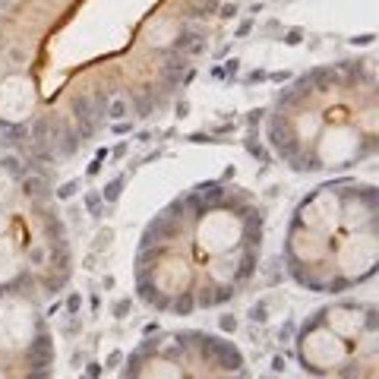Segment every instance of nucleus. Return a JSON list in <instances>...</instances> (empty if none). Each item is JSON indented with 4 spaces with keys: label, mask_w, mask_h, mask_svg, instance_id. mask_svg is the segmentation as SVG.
<instances>
[{
    "label": "nucleus",
    "mask_w": 379,
    "mask_h": 379,
    "mask_svg": "<svg viewBox=\"0 0 379 379\" xmlns=\"http://www.w3.org/2000/svg\"><path fill=\"white\" fill-rule=\"evenodd\" d=\"M262 234L265 215L250 190L196 183L145 224L133 259L136 300L164 316L224 307L256 275Z\"/></svg>",
    "instance_id": "obj_1"
},
{
    "label": "nucleus",
    "mask_w": 379,
    "mask_h": 379,
    "mask_svg": "<svg viewBox=\"0 0 379 379\" xmlns=\"http://www.w3.org/2000/svg\"><path fill=\"white\" fill-rule=\"evenodd\" d=\"M275 155L297 174L341 171L376 152L373 60L313 66L281 89L265 114Z\"/></svg>",
    "instance_id": "obj_2"
},
{
    "label": "nucleus",
    "mask_w": 379,
    "mask_h": 379,
    "mask_svg": "<svg viewBox=\"0 0 379 379\" xmlns=\"http://www.w3.org/2000/svg\"><path fill=\"white\" fill-rule=\"evenodd\" d=\"M373 183L329 180L297 202L284 237V265L313 294H344L376 272Z\"/></svg>",
    "instance_id": "obj_3"
},
{
    "label": "nucleus",
    "mask_w": 379,
    "mask_h": 379,
    "mask_svg": "<svg viewBox=\"0 0 379 379\" xmlns=\"http://www.w3.org/2000/svg\"><path fill=\"white\" fill-rule=\"evenodd\" d=\"M294 357L310 379H379V316L373 300H335L300 322Z\"/></svg>",
    "instance_id": "obj_4"
},
{
    "label": "nucleus",
    "mask_w": 379,
    "mask_h": 379,
    "mask_svg": "<svg viewBox=\"0 0 379 379\" xmlns=\"http://www.w3.org/2000/svg\"><path fill=\"white\" fill-rule=\"evenodd\" d=\"M117 379H253L243 351L205 329H149Z\"/></svg>",
    "instance_id": "obj_5"
},
{
    "label": "nucleus",
    "mask_w": 379,
    "mask_h": 379,
    "mask_svg": "<svg viewBox=\"0 0 379 379\" xmlns=\"http://www.w3.org/2000/svg\"><path fill=\"white\" fill-rule=\"evenodd\" d=\"M54 335L38 297L0 284V379H54Z\"/></svg>",
    "instance_id": "obj_6"
},
{
    "label": "nucleus",
    "mask_w": 379,
    "mask_h": 379,
    "mask_svg": "<svg viewBox=\"0 0 379 379\" xmlns=\"http://www.w3.org/2000/svg\"><path fill=\"white\" fill-rule=\"evenodd\" d=\"M237 10H240V3H234V0H231V3H221V6H218V16L234 19V16H237Z\"/></svg>",
    "instance_id": "obj_7"
},
{
    "label": "nucleus",
    "mask_w": 379,
    "mask_h": 379,
    "mask_svg": "<svg viewBox=\"0 0 379 379\" xmlns=\"http://www.w3.org/2000/svg\"><path fill=\"white\" fill-rule=\"evenodd\" d=\"M300 35H303L300 29H291V32H288V38H284V41H288V44H297V41H300Z\"/></svg>",
    "instance_id": "obj_8"
},
{
    "label": "nucleus",
    "mask_w": 379,
    "mask_h": 379,
    "mask_svg": "<svg viewBox=\"0 0 379 379\" xmlns=\"http://www.w3.org/2000/svg\"><path fill=\"white\" fill-rule=\"evenodd\" d=\"M13 6H16L13 0H0V13H3V10H13Z\"/></svg>",
    "instance_id": "obj_9"
}]
</instances>
